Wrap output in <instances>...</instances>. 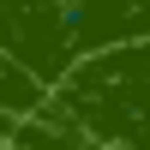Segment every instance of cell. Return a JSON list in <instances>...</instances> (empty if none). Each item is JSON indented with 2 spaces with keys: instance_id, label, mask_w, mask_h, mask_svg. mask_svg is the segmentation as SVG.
I'll use <instances>...</instances> for the list:
<instances>
[{
  "instance_id": "obj_1",
  "label": "cell",
  "mask_w": 150,
  "mask_h": 150,
  "mask_svg": "<svg viewBox=\"0 0 150 150\" xmlns=\"http://www.w3.org/2000/svg\"><path fill=\"white\" fill-rule=\"evenodd\" d=\"M48 108L102 150H150V36L78 60L48 90Z\"/></svg>"
},
{
  "instance_id": "obj_2",
  "label": "cell",
  "mask_w": 150,
  "mask_h": 150,
  "mask_svg": "<svg viewBox=\"0 0 150 150\" xmlns=\"http://www.w3.org/2000/svg\"><path fill=\"white\" fill-rule=\"evenodd\" d=\"M36 108H48V90L0 48V120H30Z\"/></svg>"
}]
</instances>
